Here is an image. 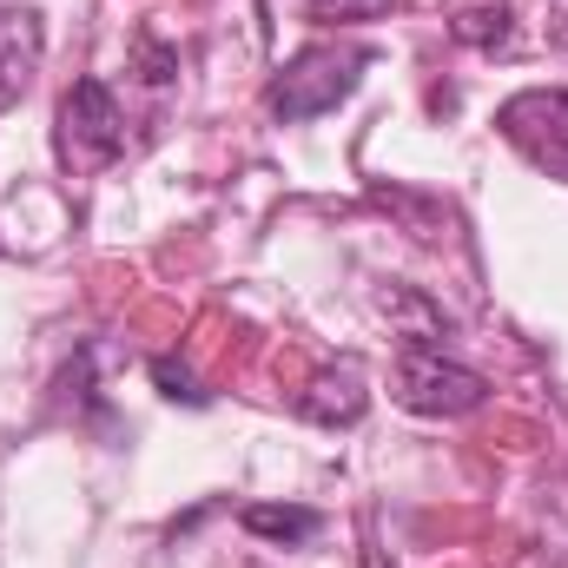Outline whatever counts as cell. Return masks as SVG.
I'll use <instances>...</instances> for the list:
<instances>
[{"label":"cell","instance_id":"obj_1","mask_svg":"<svg viewBox=\"0 0 568 568\" xmlns=\"http://www.w3.org/2000/svg\"><path fill=\"white\" fill-rule=\"evenodd\" d=\"M371 67H377V47H364V40H311L278 67V80L265 87V106L284 126H304V120L344 106Z\"/></svg>","mask_w":568,"mask_h":568},{"label":"cell","instance_id":"obj_2","mask_svg":"<svg viewBox=\"0 0 568 568\" xmlns=\"http://www.w3.org/2000/svg\"><path fill=\"white\" fill-rule=\"evenodd\" d=\"M397 404L417 417H469L489 404V377L443 357L436 344H404L397 351Z\"/></svg>","mask_w":568,"mask_h":568},{"label":"cell","instance_id":"obj_3","mask_svg":"<svg viewBox=\"0 0 568 568\" xmlns=\"http://www.w3.org/2000/svg\"><path fill=\"white\" fill-rule=\"evenodd\" d=\"M53 145H60V159L73 172H100V165H113L126 152V113H120V100H113L106 80H73L67 87Z\"/></svg>","mask_w":568,"mask_h":568},{"label":"cell","instance_id":"obj_4","mask_svg":"<svg viewBox=\"0 0 568 568\" xmlns=\"http://www.w3.org/2000/svg\"><path fill=\"white\" fill-rule=\"evenodd\" d=\"M496 133L516 145L536 172L568 185V87H523L496 106Z\"/></svg>","mask_w":568,"mask_h":568},{"label":"cell","instance_id":"obj_5","mask_svg":"<svg viewBox=\"0 0 568 568\" xmlns=\"http://www.w3.org/2000/svg\"><path fill=\"white\" fill-rule=\"evenodd\" d=\"M40 60H47V27H40V13L7 0V7H0V113L27 100Z\"/></svg>","mask_w":568,"mask_h":568},{"label":"cell","instance_id":"obj_6","mask_svg":"<svg viewBox=\"0 0 568 568\" xmlns=\"http://www.w3.org/2000/svg\"><path fill=\"white\" fill-rule=\"evenodd\" d=\"M364 404H371V397H364V384H357L351 371H324V377H311V390L297 397V410L324 429H351L364 417Z\"/></svg>","mask_w":568,"mask_h":568},{"label":"cell","instance_id":"obj_7","mask_svg":"<svg viewBox=\"0 0 568 568\" xmlns=\"http://www.w3.org/2000/svg\"><path fill=\"white\" fill-rule=\"evenodd\" d=\"M239 523H245L258 542H278V549H304V542L324 529V516H317V509H297V503H245Z\"/></svg>","mask_w":568,"mask_h":568},{"label":"cell","instance_id":"obj_8","mask_svg":"<svg viewBox=\"0 0 568 568\" xmlns=\"http://www.w3.org/2000/svg\"><path fill=\"white\" fill-rule=\"evenodd\" d=\"M449 33H456L463 47H476V53H503V47L516 40V13H509V7H463V13L449 20Z\"/></svg>","mask_w":568,"mask_h":568},{"label":"cell","instance_id":"obj_9","mask_svg":"<svg viewBox=\"0 0 568 568\" xmlns=\"http://www.w3.org/2000/svg\"><path fill=\"white\" fill-rule=\"evenodd\" d=\"M152 384H159V397H172V404H192V410L212 404V397L199 390V377H192L185 364H172V357H152Z\"/></svg>","mask_w":568,"mask_h":568},{"label":"cell","instance_id":"obj_10","mask_svg":"<svg viewBox=\"0 0 568 568\" xmlns=\"http://www.w3.org/2000/svg\"><path fill=\"white\" fill-rule=\"evenodd\" d=\"M133 67H140V80L165 87V80L179 73V53H172V47H159L152 33H140V40H133Z\"/></svg>","mask_w":568,"mask_h":568},{"label":"cell","instance_id":"obj_11","mask_svg":"<svg viewBox=\"0 0 568 568\" xmlns=\"http://www.w3.org/2000/svg\"><path fill=\"white\" fill-rule=\"evenodd\" d=\"M390 0H311V13L317 20H371V13H384Z\"/></svg>","mask_w":568,"mask_h":568}]
</instances>
